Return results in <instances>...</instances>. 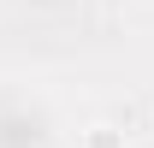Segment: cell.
<instances>
[{
	"label": "cell",
	"mask_w": 154,
	"mask_h": 148,
	"mask_svg": "<svg viewBox=\"0 0 154 148\" xmlns=\"http://www.w3.org/2000/svg\"><path fill=\"white\" fill-rule=\"evenodd\" d=\"M83 148H119V130H107V125H95L89 136H83Z\"/></svg>",
	"instance_id": "1"
}]
</instances>
